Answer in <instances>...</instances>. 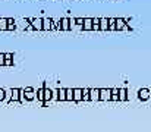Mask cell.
Instances as JSON below:
<instances>
[{
	"label": "cell",
	"mask_w": 151,
	"mask_h": 132,
	"mask_svg": "<svg viewBox=\"0 0 151 132\" xmlns=\"http://www.w3.org/2000/svg\"><path fill=\"white\" fill-rule=\"evenodd\" d=\"M31 19V25L34 27V30L37 32H43V18H29Z\"/></svg>",
	"instance_id": "4"
},
{
	"label": "cell",
	"mask_w": 151,
	"mask_h": 132,
	"mask_svg": "<svg viewBox=\"0 0 151 132\" xmlns=\"http://www.w3.org/2000/svg\"><path fill=\"white\" fill-rule=\"evenodd\" d=\"M72 30L70 16H62V32H72Z\"/></svg>",
	"instance_id": "2"
},
{
	"label": "cell",
	"mask_w": 151,
	"mask_h": 132,
	"mask_svg": "<svg viewBox=\"0 0 151 132\" xmlns=\"http://www.w3.org/2000/svg\"><path fill=\"white\" fill-rule=\"evenodd\" d=\"M43 18V32L53 31V18L51 16H41Z\"/></svg>",
	"instance_id": "3"
},
{
	"label": "cell",
	"mask_w": 151,
	"mask_h": 132,
	"mask_svg": "<svg viewBox=\"0 0 151 132\" xmlns=\"http://www.w3.org/2000/svg\"><path fill=\"white\" fill-rule=\"evenodd\" d=\"M4 66H13V53H4Z\"/></svg>",
	"instance_id": "8"
},
{
	"label": "cell",
	"mask_w": 151,
	"mask_h": 132,
	"mask_svg": "<svg viewBox=\"0 0 151 132\" xmlns=\"http://www.w3.org/2000/svg\"><path fill=\"white\" fill-rule=\"evenodd\" d=\"M81 100H84V89L73 88V103H79Z\"/></svg>",
	"instance_id": "5"
},
{
	"label": "cell",
	"mask_w": 151,
	"mask_h": 132,
	"mask_svg": "<svg viewBox=\"0 0 151 132\" xmlns=\"http://www.w3.org/2000/svg\"><path fill=\"white\" fill-rule=\"evenodd\" d=\"M65 94H66V101L68 103L73 101V88H65Z\"/></svg>",
	"instance_id": "9"
},
{
	"label": "cell",
	"mask_w": 151,
	"mask_h": 132,
	"mask_svg": "<svg viewBox=\"0 0 151 132\" xmlns=\"http://www.w3.org/2000/svg\"><path fill=\"white\" fill-rule=\"evenodd\" d=\"M44 91H46V87H41L37 89V101H40V103L44 101Z\"/></svg>",
	"instance_id": "10"
},
{
	"label": "cell",
	"mask_w": 151,
	"mask_h": 132,
	"mask_svg": "<svg viewBox=\"0 0 151 132\" xmlns=\"http://www.w3.org/2000/svg\"><path fill=\"white\" fill-rule=\"evenodd\" d=\"M0 66H4V53H0Z\"/></svg>",
	"instance_id": "13"
},
{
	"label": "cell",
	"mask_w": 151,
	"mask_h": 132,
	"mask_svg": "<svg viewBox=\"0 0 151 132\" xmlns=\"http://www.w3.org/2000/svg\"><path fill=\"white\" fill-rule=\"evenodd\" d=\"M18 22H16V19H13V18H7V32H12V31H16L18 30Z\"/></svg>",
	"instance_id": "6"
},
{
	"label": "cell",
	"mask_w": 151,
	"mask_h": 132,
	"mask_svg": "<svg viewBox=\"0 0 151 132\" xmlns=\"http://www.w3.org/2000/svg\"><path fill=\"white\" fill-rule=\"evenodd\" d=\"M10 94V91H6V89H3V88H0V103L1 101H4L6 100V97Z\"/></svg>",
	"instance_id": "12"
},
{
	"label": "cell",
	"mask_w": 151,
	"mask_h": 132,
	"mask_svg": "<svg viewBox=\"0 0 151 132\" xmlns=\"http://www.w3.org/2000/svg\"><path fill=\"white\" fill-rule=\"evenodd\" d=\"M24 97H25V101H34L37 100V91L32 87L24 88Z\"/></svg>",
	"instance_id": "1"
},
{
	"label": "cell",
	"mask_w": 151,
	"mask_h": 132,
	"mask_svg": "<svg viewBox=\"0 0 151 132\" xmlns=\"http://www.w3.org/2000/svg\"><path fill=\"white\" fill-rule=\"evenodd\" d=\"M81 30L82 31H91V30H94L93 28V19L91 18H84V25H82Z\"/></svg>",
	"instance_id": "7"
},
{
	"label": "cell",
	"mask_w": 151,
	"mask_h": 132,
	"mask_svg": "<svg viewBox=\"0 0 151 132\" xmlns=\"http://www.w3.org/2000/svg\"><path fill=\"white\" fill-rule=\"evenodd\" d=\"M0 32H7V18H0Z\"/></svg>",
	"instance_id": "11"
}]
</instances>
